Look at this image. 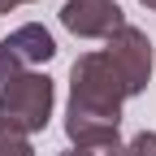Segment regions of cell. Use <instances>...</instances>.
Instances as JSON below:
<instances>
[{
    "mask_svg": "<svg viewBox=\"0 0 156 156\" xmlns=\"http://www.w3.org/2000/svg\"><path fill=\"white\" fill-rule=\"evenodd\" d=\"M130 100L113 61L104 52H83L69 65V100H65V139L69 147H91L117 139L122 104Z\"/></svg>",
    "mask_w": 156,
    "mask_h": 156,
    "instance_id": "1",
    "label": "cell"
},
{
    "mask_svg": "<svg viewBox=\"0 0 156 156\" xmlns=\"http://www.w3.org/2000/svg\"><path fill=\"white\" fill-rule=\"evenodd\" d=\"M52 104H56L52 78H48L44 69H22V74L5 87V95H0V122L13 126V130H22L26 139H30V134L48 130Z\"/></svg>",
    "mask_w": 156,
    "mask_h": 156,
    "instance_id": "2",
    "label": "cell"
},
{
    "mask_svg": "<svg viewBox=\"0 0 156 156\" xmlns=\"http://www.w3.org/2000/svg\"><path fill=\"white\" fill-rule=\"evenodd\" d=\"M100 52L113 61V69H117V78H122L126 95H143V91H147V83H152V65H156V52H152L147 30H139V26L126 22L117 35L104 39Z\"/></svg>",
    "mask_w": 156,
    "mask_h": 156,
    "instance_id": "3",
    "label": "cell"
},
{
    "mask_svg": "<svg viewBox=\"0 0 156 156\" xmlns=\"http://www.w3.org/2000/svg\"><path fill=\"white\" fill-rule=\"evenodd\" d=\"M61 26L78 39H108L126 26V13H122L117 0H65Z\"/></svg>",
    "mask_w": 156,
    "mask_h": 156,
    "instance_id": "4",
    "label": "cell"
},
{
    "mask_svg": "<svg viewBox=\"0 0 156 156\" xmlns=\"http://www.w3.org/2000/svg\"><path fill=\"white\" fill-rule=\"evenodd\" d=\"M0 48H5L22 69H39V65H48L52 56H56V39H52L48 26H39V22H22L17 30H9L5 39H0Z\"/></svg>",
    "mask_w": 156,
    "mask_h": 156,
    "instance_id": "5",
    "label": "cell"
},
{
    "mask_svg": "<svg viewBox=\"0 0 156 156\" xmlns=\"http://www.w3.org/2000/svg\"><path fill=\"white\" fill-rule=\"evenodd\" d=\"M0 156H35V147H30V139L22 130H13V126L0 122Z\"/></svg>",
    "mask_w": 156,
    "mask_h": 156,
    "instance_id": "6",
    "label": "cell"
},
{
    "mask_svg": "<svg viewBox=\"0 0 156 156\" xmlns=\"http://www.w3.org/2000/svg\"><path fill=\"white\" fill-rule=\"evenodd\" d=\"M61 156H126V143H122V134L117 139H104V143H91V147H69Z\"/></svg>",
    "mask_w": 156,
    "mask_h": 156,
    "instance_id": "7",
    "label": "cell"
},
{
    "mask_svg": "<svg viewBox=\"0 0 156 156\" xmlns=\"http://www.w3.org/2000/svg\"><path fill=\"white\" fill-rule=\"evenodd\" d=\"M126 156H156V130H139L126 143Z\"/></svg>",
    "mask_w": 156,
    "mask_h": 156,
    "instance_id": "8",
    "label": "cell"
},
{
    "mask_svg": "<svg viewBox=\"0 0 156 156\" xmlns=\"http://www.w3.org/2000/svg\"><path fill=\"white\" fill-rule=\"evenodd\" d=\"M17 74H22V65H17V61H13V56H9L5 48H0V95H5V87L13 83Z\"/></svg>",
    "mask_w": 156,
    "mask_h": 156,
    "instance_id": "9",
    "label": "cell"
},
{
    "mask_svg": "<svg viewBox=\"0 0 156 156\" xmlns=\"http://www.w3.org/2000/svg\"><path fill=\"white\" fill-rule=\"evenodd\" d=\"M17 9V0H0V13H13Z\"/></svg>",
    "mask_w": 156,
    "mask_h": 156,
    "instance_id": "10",
    "label": "cell"
},
{
    "mask_svg": "<svg viewBox=\"0 0 156 156\" xmlns=\"http://www.w3.org/2000/svg\"><path fill=\"white\" fill-rule=\"evenodd\" d=\"M139 5H143V9H156V0H139Z\"/></svg>",
    "mask_w": 156,
    "mask_h": 156,
    "instance_id": "11",
    "label": "cell"
},
{
    "mask_svg": "<svg viewBox=\"0 0 156 156\" xmlns=\"http://www.w3.org/2000/svg\"><path fill=\"white\" fill-rule=\"evenodd\" d=\"M17 5H39V0H17Z\"/></svg>",
    "mask_w": 156,
    "mask_h": 156,
    "instance_id": "12",
    "label": "cell"
}]
</instances>
